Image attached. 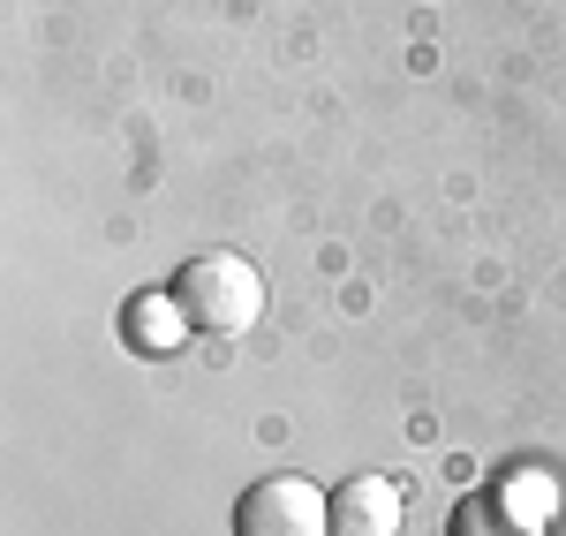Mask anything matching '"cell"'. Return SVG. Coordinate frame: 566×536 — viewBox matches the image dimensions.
I'll use <instances>...</instances> for the list:
<instances>
[{"label": "cell", "mask_w": 566, "mask_h": 536, "mask_svg": "<svg viewBox=\"0 0 566 536\" xmlns=\"http://www.w3.org/2000/svg\"><path fill=\"white\" fill-rule=\"evenodd\" d=\"M189 333H197V325H189V311H181V295H175V287L129 295V311H122V340H129L136 356H175Z\"/></svg>", "instance_id": "277c9868"}, {"label": "cell", "mask_w": 566, "mask_h": 536, "mask_svg": "<svg viewBox=\"0 0 566 536\" xmlns=\"http://www.w3.org/2000/svg\"><path fill=\"white\" fill-rule=\"evenodd\" d=\"M234 536H333V492L310 476H258L234 506Z\"/></svg>", "instance_id": "7a4b0ae2"}, {"label": "cell", "mask_w": 566, "mask_h": 536, "mask_svg": "<svg viewBox=\"0 0 566 536\" xmlns=\"http://www.w3.org/2000/svg\"><path fill=\"white\" fill-rule=\"evenodd\" d=\"M333 536H400V484L392 476H348L333 492Z\"/></svg>", "instance_id": "3957f363"}, {"label": "cell", "mask_w": 566, "mask_h": 536, "mask_svg": "<svg viewBox=\"0 0 566 536\" xmlns=\"http://www.w3.org/2000/svg\"><path fill=\"white\" fill-rule=\"evenodd\" d=\"M446 536H544V529H536V522H522L506 498H461Z\"/></svg>", "instance_id": "5b68a950"}, {"label": "cell", "mask_w": 566, "mask_h": 536, "mask_svg": "<svg viewBox=\"0 0 566 536\" xmlns=\"http://www.w3.org/2000/svg\"><path fill=\"white\" fill-rule=\"evenodd\" d=\"M175 295L189 325L197 333H212V340H234V333H250L264 317V280L250 272V258H234V250H212V258H189L175 272Z\"/></svg>", "instance_id": "6da1fadb"}]
</instances>
